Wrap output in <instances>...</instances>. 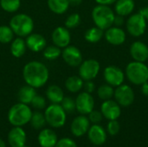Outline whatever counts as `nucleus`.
<instances>
[{
    "label": "nucleus",
    "instance_id": "f8f14e48",
    "mask_svg": "<svg viewBox=\"0 0 148 147\" xmlns=\"http://www.w3.org/2000/svg\"><path fill=\"white\" fill-rule=\"evenodd\" d=\"M75 107L78 113L83 115L88 114L91 111H93L95 107V100L91 94L85 91L79 94L75 100Z\"/></svg>",
    "mask_w": 148,
    "mask_h": 147
},
{
    "label": "nucleus",
    "instance_id": "a19ab883",
    "mask_svg": "<svg viewBox=\"0 0 148 147\" xmlns=\"http://www.w3.org/2000/svg\"><path fill=\"white\" fill-rule=\"evenodd\" d=\"M124 16H121V15H116L114 16V24L116 27H121L124 24Z\"/></svg>",
    "mask_w": 148,
    "mask_h": 147
},
{
    "label": "nucleus",
    "instance_id": "cd10ccee",
    "mask_svg": "<svg viewBox=\"0 0 148 147\" xmlns=\"http://www.w3.org/2000/svg\"><path fill=\"white\" fill-rule=\"evenodd\" d=\"M104 36V32L101 29L98 27H92L88 29L84 35L85 40L88 41L90 43H96L99 41L101 40V38Z\"/></svg>",
    "mask_w": 148,
    "mask_h": 147
},
{
    "label": "nucleus",
    "instance_id": "f03ea898",
    "mask_svg": "<svg viewBox=\"0 0 148 147\" xmlns=\"http://www.w3.org/2000/svg\"><path fill=\"white\" fill-rule=\"evenodd\" d=\"M32 111L27 104L17 103L13 105L8 113V120L14 126H23L29 122Z\"/></svg>",
    "mask_w": 148,
    "mask_h": 147
},
{
    "label": "nucleus",
    "instance_id": "f257e3e1",
    "mask_svg": "<svg viewBox=\"0 0 148 147\" xmlns=\"http://www.w3.org/2000/svg\"><path fill=\"white\" fill-rule=\"evenodd\" d=\"M23 76L27 85L35 88H39L47 83L49 77V72L43 63L37 61H32L23 67Z\"/></svg>",
    "mask_w": 148,
    "mask_h": 147
},
{
    "label": "nucleus",
    "instance_id": "37998d69",
    "mask_svg": "<svg viewBox=\"0 0 148 147\" xmlns=\"http://www.w3.org/2000/svg\"><path fill=\"white\" fill-rule=\"evenodd\" d=\"M140 90H141V93H142L145 96H148V81L141 85Z\"/></svg>",
    "mask_w": 148,
    "mask_h": 147
},
{
    "label": "nucleus",
    "instance_id": "473e14b6",
    "mask_svg": "<svg viewBox=\"0 0 148 147\" xmlns=\"http://www.w3.org/2000/svg\"><path fill=\"white\" fill-rule=\"evenodd\" d=\"M14 39V32L10 26L1 25L0 26V42L1 43H9L11 42Z\"/></svg>",
    "mask_w": 148,
    "mask_h": 147
},
{
    "label": "nucleus",
    "instance_id": "f704fd0d",
    "mask_svg": "<svg viewBox=\"0 0 148 147\" xmlns=\"http://www.w3.org/2000/svg\"><path fill=\"white\" fill-rule=\"evenodd\" d=\"M81 23V16L78 13L69 15L65 21V27L67 29H75Z\"/></svg>",
    "mask_w": 148,
    "mask_h": 147
},
{
    "label": "nucleus",
    "instance_id": "7c9ffc66",
    "mask_svg": "<svg viewBox=\"0 0 148 147\" xmlns=\"http://www.w3.org/2000/svg\"><path fill=\"white\" fill-rule=\"evenodd\" d=\"M1 8L9 13L16 12L21 6V0H0Z\"/></svg>",
    "mask_w": 148,
    "mask_h": 147
},
{
    "label": "nucleus",
    "instance_id": "9d476101",
    "mask_svg": "<svg viewBox=\"0 0 148 147\" xmlns=\"http://www.w3.org/2000/svg\"><path fill=\"white\" fill-rule=\"evenodd\" d=\"M103 76L108 84L112 87H118L123 84L125 75L123 71L116 66H108L104 69Z\"/></svg>",
    "mask_w": 148,
    "mask_h": 147
},
{
    "label": "nucleus",
    "instance_id": "20e7f679",
    "mask_svg": "<svg viewBox=\"0 0 148 147\" xmlns=\"http://www.w3.org/2000/svg\"><path fill=\"white\" fill-rule=\"evenodd\" d=\"M114 12L108 5L98 4L93 9L92 18L96 27L106 30L114 24Z\"/></svg>",
    "mask_w": 148,
    "mask_h": 147
},
{
    "label": "nucleus",
    "instance_id": "39448f33",
    "mask_svg": "<svg viewBox=\"0 0 148 147\" xmlns=\"http://www.w3.org/2000/svg\"><path fill=\"white\" fill-rule=\"evenodd\" d=\"M126 75L131 83L141 86L148 81V67L144 62H132L126 68Z\"/></svg>",
    "mask_w": 148,
    "mask_h": 147
},
{
    "label": "nucleus",
    "instance_id": "ddd939ff",
    "mask_svg": "<svg viewBox=\"0 0 148 147\" xmlns=\"http://www.w3.org/2000/svg\"><path fill=\"white\" fill-rule=\"evenodd\" d=\"M52 42L54 45L60 49H64L69 45L71 41V36L69 29L66 27H57L52 32Z\"/></svg>",
    "mask_w": 148,
    "mask_h": 147
},
{
    "label": "nucleus",
    "instance_id": "4be33fe9",
    "mask_svg": "<svg viewBox=\"0 0 148 147\" xmlns=\"http://www.w3.org/2000/svg\"><path fill=\"white\" fill-rule=\"evenodd\" d=\"M135 7V3L134 0H117L115 2L114 10L117 15L126 16L130 15Z\"/></svg>",
    "mask_w": 148,
    "mask_h": 147
},
{
    "label": "nucleus",
    "instance_id": "f3484780",
    "mask_svg": "<svg viewBox=\"0 0 148 147\" xmlns=\"http://www.w3.org/2000/svg\"><path fill=\"white\" fill-rule=\"evenodd\" d=\"M88 137L95 146H101L107 140V132L99 124H94L88 131Z\"/></svg>",
    "mask_w": 148,
    "mask_h": 147
},
{
    "label": "nucleus",
    "instance_id": "aec40b11",
    "mask_svg": "<svg viewBox=\"0 0 148 147\" xmlns=\"http://www.w3.org/2000/svg\"><path fill=\"white\" fill-rule=\"evenodd\" d=\"M27 48L33 52H40L46 47V39L37 33H31L26 38Z\"/></svg>",
    "mask_w": 148,
    "mask_h": 147
},
{
    "label": "nucleus",
    "instance_id": "dca6fc26",
    "mask_svg": "<svg viewBox=\"0 0 148 147\" xmlns=\"http://www.w3.org/2000/svg\"><path fill=\"white\" fill-rule=\"evenodd\" d=\"M104 36L107 42L112 45L119 46L125 42L126 41V33L120 27L111 26L110 28L106 29L104 33Z\"/></svg>",
    "mask_w": 148,
    "mask_h": 147
},
{
    "label": "nucleus",
    "instance_id": "4468645a",
    "mask_svg": "<svg viewBox=\"0 0 148 147\" xmlns=\"http://www.w3.org/2000/svg\"><path fill=\"white\" fill-rule=\"evenodd\" d=\"M101 112L104 118L108 120H117L121 113V106L113 100H107L101 104Z\"/></svg>",
    "mask_w": 148,
    "mask_h": 147
},
{
    "label": "nucleus",
    "instance_id": "6e6552de",
    "mask_svg": "<svg viewBox=\"0 0 148 147\" xmlns=\"http://www.w3.org/2000/svg\"><path fill=\"white\" fill-rule=\"evenodd\" d=\"M100 63L95 59H88L82 62L79 68V76L83 81L94 80L100 72Z\"/></svg>",
    "mask_w": 148,
    "mask_h": 147
},
{
    "label": "nucleus",
    "instance_id": "a878e982",
    "mask_svg": "<svg viewBox=\"0 0 148 147\" xmlns=\"http://www.w3.org/2000/svg\"><path fill=\"white\" fill-rule=\"evenodd\" d=\"M84 81L76 75H73L69 77L65 81V87L68 91L71 93H77L83 88Z\"/></svg>",
    "mask_w": 148,
    "mask_h": 147
},
{
    "label": "nucleus",
    "instance_id": "5701e85b",
    "mask_svg": "<svg viewBox=\"0 0 148 147\" xmlns=\"http://www.w3.org/2000/svg\"><path fill=\"white\" fill-rule=\"evenodd\" d=\"M46 96L51 103L60 104L64 98V94L59 86L51 85L46 90Z\"/></svg>",
    "mask_w": 148,
    "mask_h": 147
},
{
    "label": "nucleus",
    "instance_id": "c85d7f7f",
    "mask_svg": "<svg viewBox=\"0 0 148 147\" xmlns=\"http://www.w3.org/2000/svg\"><path fill=\"white\" fill-rule=\"evenodd\" d=\"M29 123L31 125V126L34 129L36 130H40L42 128L44 127V126L46 125V120H45V116L44 113H41V112H34L32 113L31 115V119L29 120Z\"/></svg>",
    "mask_w": 148,
    "mask_h": 147
},
{
    "label": "nucleus",
    "instance_id": "b1692460",
    "mask_svg": "<svg viewBox=\"0 0 148 147\" xmlns=\"http://www.w3.org/2000/svg\"><path fill=\"white\" fill-rule=\"evenodd\" d=\"M36 88L26 85L22 87L17 94V98L19 102L23 103V104H30L31 101L33 100V98L36 96Z\"/></svg>",
    "mask_w": 148,
    "mask_h": 147
},
{
    "label": "nucleus",
    "instance_id": "2eb2a0df",
    "mask_svg": "<svg viewBox=\"0 0 148 147\" xmlns=\"http://www.w3.org/2000/svg\"><path fill=\"white\" fill-rule=\"evenodd\" d=\"M90 127V121L88 117L82 114L74 119L71 123V133L75 137H82L86 134Z\"/></svg>",
    "mask_w": 148,
    "mask_h": 147
},
{
    "label": "nucleus",
    "instance_id": "a18cd8bd",
    "mask_svg": "<svg viewBox=\"0 0 148 147\" xmlns=\"http://www.w3.org/2000/svg\"><path fill=\"white\" fill-rule=\"evenodd\" d=\"M69 5L77 6V5H80L82 3V0H69Z\"/></svg>",
    "mask_w": 148,
    "mask_h": 147
},
{
    "label": "nucleus",
    "instance_id": "4c0bfd02",
    "mask_svg": "<svg viewBox=\"0 0 148 147\" xmlns=\"http://www.w3.org/2000/svg\"><path fill=\"white\" fill-rule=\"evenodd\" d=\"M103 115L101 112L97 110H93L88 113V120L93 124H99L102 120Z\"/></svg>",
    "mask_w": 148,
    "mask_h": 147
},
{
    "label": "nucleus",
    "instance_id": "a211bd4d",
    "mask_svg": "<svg viewBox=\"0 0 148 147\" xmlns=\"http://www.w3.org/2000/svg\"><path fill=\"white\" fill-rule=\"evenodd\" d=\"M26 133L22 126H14L8 134V143L10 147H23L26 143Z\"/></svg>",
    "mask_w": 148,
    "mask_h": 147
},
{
    "label": "nucleus",
    "instance_id": "e433bc0d",
    "mask_svg": "<svg viewBox=\"0 0 148 147\" xmlns=\"http://www.w3.org/2000/svg\"><path fill=\"white\" fill-rule=\"evenodd\" d=\"M120 129H121V125L117 121V120H109V122L107 126V130H108V134H110L111 136H114L119 133Z\"/></svg>",
    "mask_w": 148,
    "mask_h": 147
},
{
    "label": "nucleus",
    "instance_id": "0eeeda50",
    "mask_svg": "<svg viewBox=\"0 0 148 147\" xmlns=\"http://www.w3.org/2000/svg\"><path fill=\"white\" fill-rule=\"evenodd\" d=\"M127 29L131 36L139 37L142 36L147 29V20L140 12L133 14L127 21Z\"/></svg>",
    "mask_w": 148,
    "mask_h": 147
},
{
    "label": "nucleus",
    "instance_id": "423d86ee",
    "mask_svg": "<svg viewBox=\"0 0 148 147\" xmlns=\"http://www.w3.org/2000/svg\"><path fill=\"white\" fill-rule=\"evenodd\" d=\"M44 116L47 124L53 128H60L66 123L67 113L61 104H51L46 107Z\"/></svg>",
    "mask_w": 148,
    "mask_h": 147
},
{
    "label": "nucleus",
    "instance_id": "c03bdc74",
    "mask_svg": "<svg viewBox=\"0 0 148 147\" xmlns=\"http://www.w3.org/2000/svg\"><path fill=\"white\" fill-rule=\"evenodd\" d=\"M140 13L145 17V19L148 21V6H146L144 8H142L141 10H140Z\"/></svg>",
    "mask_w": 148,
    "mask_h": 147
},
{
    "label": "nucleus",
    "instance_id": "c9c22d12",
    "mask_svg": "<svg viewBox=\"0 0 148 147\" xmlns=\"http://www.w3.org/2000/svg\"><path fill=\"white\" fill-rule=\"evenodd\" d=\"M30 104L34 108L37 110H42L46 107V100L42 96L36 94V96L31 101Z\"/></svg>",
    "mask_w": 148,
    "mask_h": 147
},
{
    "label": "nucleus",
    "instance_id": "72a5a7b5",
    "mask_svg": "<svg viewBox=\"0 0 148 147\" xmlns=\"http://www.w3.org/2000/svg\"><path fill=\"white\" fill-rule=\"evenodd\" d=\"M60 104L66 112V113H72L76 110L75 101L71 97H64Z\"/></svg>",
    "mask_w": 148,
    "mask_h": 147
},
{
    "label": "nucleus",
    "instance_id": "bb28decb",
    "mask_svg": "<svg viewBox=\"0 0 148 147\" xmlns=\"http://www.w3.org/2000/svg\"><path fill=\"white\" fill-rule=\"evenodd\" d=\"M48 6L49 10L58 15L65 13L69 7V0H48Z\"/></svg>",
    "mask_w": 148,
    "mask_h": 147
},
{
    "label": "nucleus",
    "instance_id": "393cba45",
    "mask_svg": "<svg viewBox=\"0 0 148 147\" xmlns=\"http://www.w3.org/2000/svg\"><path fill=\"white\" fill-rule=\"evenodd\" d=\"M27 49V45L25 41L22 37H16V39H13L10 44V53L11 55L16 58L22 57Z\"/></svg>",
    "mask_w": 148,
    "mask_h": 147
},
{
    "label": "nucleus",
    "instance_id": "c756f323",
    "mask_svg": "<svg viewBox=\"0 0 148 147\" xmlns=\"http://www.w3.org/2000/svg\"><path fill=\"white\" fill-rule=\"evenodd\" d=\"M42 51H43L42 54L44 58L49 61L56 60L62 55V49L56 45L45 47V49Z\"/></svg>",
    "mask_w": 148,
    "mask_h": 147
},
{
    "label": "nucleus",
    "instance_id": "6ab92c4d",
    "mask_svg": "<svg viewBox=\"0 0 148 147\" xmlns=\"http://www.w3.org/2000/svg\"><path fill=\"white\" fill-rule=\"evenodd\" d=\"M130 55L134 61L145 62L148 60L147 45L140 41L133 42L130 47Z\"/></svg>",
    "mask_w": 148,
    "mask_h": 147
},
{
    "label": "nucleus",
    "instance_id": "79ce46f5",
    "mask_svg": "<svg viewBox=\"0 0 148 147\" xmlns=\"http://www.w3.org/2000/svg\"><path fill=\"white\" fill-rule=\"evenodd\" d=\"M117 0H95V2L98 4H102V5H110L112 3H114Z\"/></svg>",
    "mask_w": 148,
    "mask_h": 147
},
{
    "label": "nucleus",
    "instance_id": "de8ad7c7",
    "mask_svg": "<svg viewBox=\"0 0 148 147\" xmlns=\"http://www.w3.org/2000/svg\"><path fill=\"white\" fill-rule=\"evenodd\" d=\"M23 147H29V146H23Z\"/></svg>",
    "mask_w": 148,
    "mask_h": 147
},
{
    "label": "nucleus",
    "instance_id": "412c9836",
    "mask_svg": "<svg viewBox=\"0 0 148 147\" xmlns=\"http://www.w3.org/2000/svg\"><path fill=\"white\" fill-rule=\"evenodd\" d=\"M37 139L41 147H55L58 141L56 133L49 128L42 129L39 133Z\"/></svg>",
    "mask_w": 148,
    "mask_h": 147
},
{
    "label": "nucleus",
    "instance_id": "49530a36",
    "mask_svg": "<svg viewBox=\"0 0 148 147\" xmlns=\"http://www.w3.org/2000/svg\"><path fill=\"white\" fill-rule=\"evenodd\" d=\"M0 147H6V145H5V142L0 139Z\"/></svg>",
    "mask_w": 148,
    "mask_h": 147
},
{
    "label": "nucleus",
    "instance_id": "1a4fd4ad",
    "mask_svg": "<svg viewBox=\"0 0 148 147\" xmlns=\"http://www.w3.org/2000/svg\"><path fill=\"white\" fill-rule=\"evenodd\" d=\"M114 96L115 98V101L121 107H125L131 106L134 103L135 98L133 88L126 84H121L116 87Z\"/></svg>",
    "mask_w": 148,
    "mask_h": 147
},
{
    "label": "nucleus",
    "instance_id": "2f4dec72",
    "mask_svg": "<svg viewBox=\"0 0 148 147\" xmlns=\"http://www.w3.org/2000/svg\"><path fill=\"white\" fill-rule=\"evenodd\" d=\"M97 94L101 100H103V101L110 100L114 94V87L110 86L108 83L103 84V85L99 87V88L97 90Z\"/></svg>",
    "mask_w": 148,
    "mask_h": 147
},
{
    "label": "nucleus",
    "instance_id": "58836bf2",
    "mask_svg": "<svg viewBox=\"0 0 148 147\" xmlns=\"http://www.w3.org/2000/svg\"><path fill=\"white\" fill-rule=\"evenodd\" d=\"M55 147H77V145L72 139L62 138L57 141Z\"/></svg>",
    "mask_w": 148,
    "mask_h": 147
},
{
    "label": "nucleus",
    "instance_id": "9b49d317",
    "mask_svg": "<svg viewBox=\"0 0 148 147\" xmlns=\"http://www.w3.org/2000/svg\"><path fill=\"white\" fill-rule=\"evenodd\" d=\"M62 56L64 62L70 67H78L82 62V54L75 46H67L62 51Z\"/></svg>",
    "mask_w": 148,
    "mask_h": 147
},
{
    "label": "nucleus",
    "instance_id": "ea45409f",
    "mask_svg": "<svg viewBox=\"0 0 148 147\" xmlns=\"http://www.w3.org/2000/svg\"><path fill=\"white\" fill-rule=\"evenodd\" d=\"M83 88H84L85 92H87L88 94H92L95 89V85L92 81H85V82L83 84Z\"/></svg>",
    "mask_w": 148,
    "mask_h": 147
},
{
    "label": "nucleus",
    "instance_id": "7ed1b4c3",
    "mask_svg": "<svg viewBox=\"0 0 148 147\" xmlns=\"http://www.w3.org/2000/svg\"><path fill=\"white\" fill-rule=\"evenodd\" d=\"M10 27L15 35L19 37H25L32 33L34 22L29 15L21 13L11 17L10 21Z\"/></svg>",
    "mask_w": 148,
    "mask_h": 147
}]
</instances>
